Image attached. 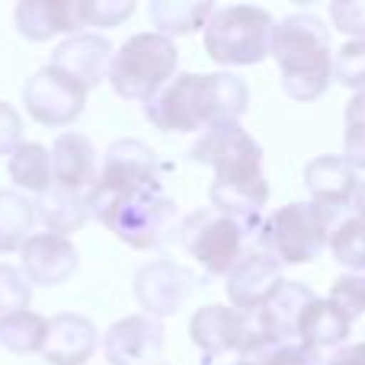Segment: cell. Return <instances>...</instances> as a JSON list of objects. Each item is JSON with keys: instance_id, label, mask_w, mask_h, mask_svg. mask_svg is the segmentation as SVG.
Wrapping results in <instances>:
<instances>
[{"instance_id": "cell-35", "label": "cell", "mask_w": 365, "mask_h": 365, "mask_svg": "<svg viewBox=\"0 0 365 365\" xmlns=\"http://www.w3.org/2000/svg\"><path fill=\"white\" fill-rule=\"evenodd\" d=\"M330 19L343 36L365 38V0H336L330 4Z\"/></svg>"}, {"instance_id": "cell-32", "label": "cell", "mask_w": 365, "mask_h": 365, "mask_svg": "<svg viewBox=\"0 0 365 365\" xmlns=\"http://www.w3.org/2000/svg\"><path fill=\"white\" fill-rule=\"evenodd\" d=\"M132 13H135L132 0H81L83 26H100V29H109V26H122Z\"/></svg>"}, {"instance_id": "cell-27", "label": "cell", "mask_w": 365, "mask_h": 365, "mask_svg": "<svg viewBox=\"0 0 365 365\" xmlns=\"http://www.w3.org/2000/svg\"><path fill=\"white\" fill-rule=\"evenodd\" d=\"M45 330H48V317L36 314L29 308L0 314V346L16 356L38 353L45 343Z\"/></svg>"}, {"instance_id": "cell-6", "label": "cell", "mask_w": 365, "mask_h": 365, "mask_svg": "<svg viewBox=\"0 0 365 365\" xmlns=\"http://www.w3.org/2000/svg\"><path fill=\"white\" fill-rule=\"evenodd\" d=\"M180 51L170 38L158 32H138L119 51H113L109 83L128 103H148L158 90H164L177 74Z\"/></svg>"}, {"instance_id": "cell-31", "label": "cell", "mask_w": 365, "mask_h": 365, "mask_svg": "<svg viewBox=\"0 0 365 365\" xmlns=\"http://www.w3.org/2000/svg\"><path fill=\"white\" fill-rule=\"evenodd\" d=\"M327 302L334 304L346 321L362 317L365 314V276H359V272H346V276H340L334 282V289H330Z\"/></svg>"}, {"instance_id": "cell-5", "label": "cell", "mask_w": 365, "mask_h": 365, "mask_svg": "<svg viewBox=\"0 0 365 365\" xmlns=\"http://www.w3.org/2000/svg\"><path fill=\"white\" fill-rule=\"evenodd\" d=\"M334 221L336 215L317 208L314 202H289L259 225L257 250L272 257L279 266H304L321 257Z\"/></svg>"}, {"instance_id": "cell-1", "label": "cell", "mask_w": 365, "mask_h": 365, "mask_svg": "<svg viewBox=\"0 0 365 365\" xmlns=\"http://www.w3.org/2000/svg\"><path fill=\"white\" fill-rule=\"evenodd\" d=\"M250 90L234 74H173L164 90L145 103V115L167 135L205 132L215 122H237L247 113Z\"/></svg>"}, {"instance_id": "cell-33", "label": "cell", "mask_w": 365, "mask_h": 365, "mask_svg": "<svg viewBox=\"0 0 365 365\" xmlns=\"http://www.w3.org/2000/svg\"><path fill=\"white\" fill-rule=\"evenodd\" d=\"M32 302V285L16 266L0 263V314L26 311Z\"/></svg>"}, {"instance_id": "cell-14", "label": "cell", "mask_w": 365, "mask_h": 365, "mask_svg": "<svg viewBox=\"0 0 365 365\" xmlns=\"http://www.w3.org/2000/svg\"><path fill=\"white\" fill-rule=\"evenodd\" d=\"M19 272L29 279V285H61L77 272V247L58 234H32L19 247Z\"/></svg>"}, {"instance_id": "cell-4", "label": "cell", "mask_w": 365, "mask_h": 365, "mask_svg": "<svg viewBox=\"0 0 365 365\" xmlns=\"http://www.w3.org/2000/svg\"><path fill=\"white\" fill-rule=\"evenodd\" d=\"M205 55L225 68H247L269 58L272 16L253 4L215 6L205 23Z\"/></svg>"}, {"instance_id": "cell-21", "label": "cell", "mask_w": 365, "mask_h": 365, "mask_svg": "<svg viewBox=\"0 0 365 365\" xmlns=\"http://www.w3.org/2000/svg\"><path fill=\"white\" fill-rule=\"evenodd\" d=\"M314 298L317 295L304 282H289V279H282V282L276 285V292L263 302V308H257V317L263 321L266 334L276 343L295 340L298 321H302L304 308H308Z\"/></svg>"}, {"instance_id": "cell-25", "label": "cell", "mask_w": 365, "mask_h": 365, "mask_svg": "<svg viewBox=\"0 0 365 365\" xmlns=\"http://www.w3.org/2000/svg\"><path fill=\"white\" fill-rule=\"evenodd\" d=\"M36 208L19 189H0V253H13L32 237Z\"/></svg>"}, {"instance_id": "cell-24", "label": "cell", "mask_w": 365, "mask_h": 365, "mask_svg": "<svg viewBox=\"0 0 365 365\" xmlns=\"http://www.w3.org/2000/svg\"><path fill=\"white\" fill-rule=\"evenodd\" d=\"M215 4H189V0H154L151 4V23L158 26V36H192L195 29H205Z\"/></svg>"}, {"instance_id": "cell-30", "label": "cell", "mask_w": 365, "mask_h": 365, "mask_svg": "<svg viewBox=\"0 0 365 365\" xmlns=\"http://www.w3.org/2000/svg\"><path fill=\"white\" fill-rule=\"evenodd\" d=\"M334 81L362 93L365 90V38L346 42L334 58Z\"/></svg>"}, {"instance_id": "cell-38", "label": "cell", "mask_w": 365, "mask_h": 365, "mask_svg": "<svg viewBox=\"0 0 365 365\" xmlns=\"http://www.w3.org/2000/svg\"><path fill=\"white\" fill-rule=\"evenodd\" d=\"M353 205H356V218H362L365 221V182H359V189H356V199H353Z\"/></svg>"}, {"instance_id": "cell-28", "label": "cell", "mask_w": 365, "mask_h": 365, "mask_svg": "<svg viewBox=\"0 0 365 365\" xmlns=\"http://www.w3.org/2000/svg\"><path fill=\"white\" fill-rule=\"evenodd\" d=\"M327 247L334 250V259L353 272H365V221L356 215H343L330 227Z\"/></svg>"}, {"instance_id": "cell-13", "label": "cell", "mask_w": 365, "mask_h": 365, "mask_svg": "<svg viewBox=\"0 0 365 365\" xmlns=\"http://www.w3.org/2000/svg\"><path fill=\"white\" fill-rule=\"evenodd\" d=\"M109 64H113V42L100 32H77L51 51L48 68L61 71L77 87L93 90L103 77H109Z\"/></svg>"}, {"instance_id": "cell-39", "label": "cell", "mask_w": 365, "mask_h": 365, "mask_svg": "<svg viewBox=\"0 0 365 365\" xmlns=\"http://www.w3.org/2000/svg\"><path fill=\"white\" fill-rule=\"evenodd\" d=\"M231 365H257V362H240V359H237V362H231Z\"/></svg>"}, {"instance_id": "cell-3", "label": "cell", "mask_w": 365, "mask_h": 365, "mask_svg": "<svg viewBox=\"0 0 365 365\" xmlns=\"http://www.w3.org/2000/svg\"><path fill=\"white\" fill-rule=\"evenodd\" d=\"M87 212L100 225H106L119 240L135 250H158L177 234L180 215L177 202L164 195V189H145L132 195H106L90 189Z\"/></svg>"}, {"instance_id": "cell-20", "label": "cell", "mask_w": 365, "mask_h": 365, "mask_svg": "<svg viewBox=\"0 0 365 365\" xmlns=\"http://www.w3.org/2000/svg\"><path fill=\"white\" fill-rule=\"evenodd\" d=\"M304 186H308L311 202L317 208L340 218L343 208L353 205L359 177L343 158H314L304 167Z\"/></svg>"}, {"instance_id": "cell-23", "label": "cell", "mask_w": 365, "mask_h": 365, "mask_svg": "<svg viewBox=\"0 0 365 365\" xmlns=\"http://www.w3.org/2000/svg\"><path fill=\"white\" fill-rule=\"evenodd\" d=\"M32 208H36V218L48 227V234H58V237H68V234L81 231L90 218L87 195L68 192V189H58V186H48L42 195H36Z\"/></svg>"}, {"instance_id": "cell-15", "label": "cell", "mask_w": 365, "mask_h": 365, "mask_svg": "<svg viewBox=\"0 0 365 365\" xmlns=\"http://www.w3.org/2000/svg\"><path fill=\"white\" fill-rule=\"evenodd\" d=\"M48 160H51V186L81 195H87L93 189L100 167H96V148L87 135L81 132L58 135L48 151Z\"/></svg>"}, {"instance_id": "cell-19", "label": "cell", "mask_w": 365, "mask_h": 365, "mask_svg": "<svg viewBox=\"0 0 365 365\" xmlns=\"http://www.w3.org/2000/svg\"><path fill=\"white\" fill-rule=\"evenodd\" d=\"M189 340L202 349V356L215 359V356L240 353V340H244V311L231 308V304H205L192 314L189 321Z\"/></svg>"}, {"instance_id": "cell-9", "label": "cell", "mask_w": 365, "mask_h": 365, "mask_svg": "<svg viewBox=\"0 0 365 365\" xmlns=\"http://www.w3.org/2000/svg\"><path fill=\"white\" fill-rule=\"evenodd\" d=\"M26 113L45 128H64L81 119L87 90L77 87L71 77H64L55 68H38L23 87Z\"/></svg>"}, {"instance_id": "cell-17", "label": "cell", "mask_w": 365, "mask_h": 365, "mask_svg": "<svg viewBox=\"0 0 365 365\" xmlns=\"http://www.w3.org/2000/svg\"><path fill=\"white\" fill-rule=\"evenodd\" d=\"M100 334H96L93 321L83 314H55L45 330L42 343V359L48 365H83L93 359Z\"/></svg>"}, {"instance_id": "cell-18", "label": "cell", "mask_w": 365, "mask_h": 365, "mask_svg": "<svg viewBox=\"0 0 365 365\" xmlns=\"http://www.w3.org/2000/svg\"><path fill=\"white\" fill-rule=\"evenodd\" d=\"M16 29L29 42H48L55 36L83 32L81 0H23L16 4Z\"/></svg>"}, {"instance_id": "cell-8", "label": "cell", "mask_w": 365, "mask_h": 365, "mask_svg": "<svg viewBox=\"0 0 365 365\" xmlns=\"http://www.w3.org/2000/svg\"><path fill=\"white\" fill-rule=\"evenodd\" d=\"M189 158L215 170V180H250L263 177V148L240 122H215L192 145Z\"/></svg>"}, {"instance_id": "cell-7", "label": "cell", "mask_w": 365, "mask_h": 365, "mask_svg": "<svg viewBox=\"0 0 365 365\" xmlns=\"http://www.w3.org/2000/svg\"><path fill=\"white\" fill-rule=\"evenodd\" d=\"M177 237L208 276H227L247 253L244 247L250 234L244 231V225L205 208L182 221L177 227Z\"/></svg>"}, {"instance_id": "cell-16", "label": "cell", "mask_w": 365, "mask_h": 365, "mask_svg": "<svg viewBox=\"0 0 365 365\" xmlns=\"http://www.w3.org/2000/svg\"><path fill=\"white\" fill-rule=\"evenodd\" d=\"M282 282V266L272 257H266L263 250H247L237 259L231 272H227V298L231 308L237 311H257L263 308V302L276 292V285Z\"/></svg>"}, {"instance_id": "cell-22", "label": "cell", "mask_w": 365, "mask_h": 365, "mask_svg": "<svg viewBox=\"0 0 365 365\" xmlns=\"http://www.w3.org/2000/svg\"><path fill=\"white\" fill-rule=\"evenodd\" d=\"M349 330H353V321H346L327 298H314V302L304 308L302 321H298L295 340L308 343L317 353H324V349H340L343 343H346Z\"/></svg>"}, {"instance_id": "cell-2", "label": "cell", "mask_w": 365, "mask_h": 365, "mask_svg": "<svg viewBox=\"0 0 365 365\" xmlns=\"http://www.w3.org/2000/svg\"><path fill=\"white\" fill-rule=\"evenodd\" d=\"M330 36L321 16L295 13L282 23H272L269 55L282 71V87L292 100L311 103L327 93L334 81V55Z\"/></svg>"}, {"instance_id": "cell-12", "label": "cell", "mask_w": 365, "mask_h": 365, "mask_svg": "<svg viewBox=\"0 0 365 365\" xmlns=\"http://www.w3.org/2000/svg\"><path fill=\"white\" fill-rule=\"evenodd\" d=\"M103 353L109 365H160L164 324L148 314L122 317L103 336Z\"/></svg>"}, {"instance_id": "cell-26", "label": "cell", "mask_w": 365, "mask_h": 365, "mask_svg": "<svg viewBox=\"0 0 365 365\" xmlns=\"http://www.w3.org/2000/svg\"><path fill=\"white\" fill-rule=\"evenodd\" d=\"M10 180L16 182L26 192L42 195L51 186V160H48V148L36 145V141H23L16 151L6 160Z\"/></svg>"}, {"instance_id": "cell-10", "label": "cell", "mask_w": 365, "mask_h": 365, "mask_svg": "<svg viewBox=\"0 0 365 365\" xmlns=\"http://www.w3.org/2000/svg\"><path fill=\"white\" fill-rule=\"evenodd\" d=\"M158 158L138 138H122L103 158V167L96 173L93 189L106 195H132L145 189H158Z\"/></svg>"}, {"instance_id": "cell-40", "label": "cell", "mask_w": 365, "mask_h": 365, "mask_svg": "<svg viewBox=\"0 0 365 365\" xmlns=\"http://www.w3.org/2000/svg\"><path fill=\"white\" fill-rule=\"evenodd\" d=\"M362 93H365V90H362Z\"/></svg>"}, {"instance_id": "cell-37", "label": "cell", "mask_w": 365, "mask_h": 365, "mask_svg": "<svg viewBox=\"0 0 365 365\" xmlns=\"http://www.w3.org/2000/svg\"><path fill=\"white\" fill-rule=\"evenodd\" d=\"M327 365H365V343H353V346H340L327 359Z\"/></svg>"}, {"instance_id": "cell-34", "label": "cell", "mask_w": 365, "mask_h": 365, "mask_svg": "<svg viewBox=\"0 0 365 365\" xmlns=\"http://www.w3.org/2000/svg\"><path fill=\"white\" fill-rule=\"evenodd\" d=\"M257 365H327L324 353H317L314 346L302 340H285L279 346H272L269 353H263Z\"/></svg>"}, {"instance_id": "cell-11", "label": "cell", "mask_w": 365, "mask_h": 365, "mask_svg": "<svg viewBox=\"0 0 365 365\" xmlns=\"http://www.w3.org/2000/svg\"><path fill=\"white\" fill-rule=\"evenodd\" d=\"M195 279L186 266L173 263V259H154L145 263L135 272V298L145 308L148 317H170L186 304L192 295Z\"/></svg>"}, {"instance_id": "cell-29", "label": "cell", "mask_w": 365, "mask_h": 365, "mask_svg": "<svg viewBox=\"0 0 365 365\" xmlns=\"http://www.w3.org/2000/svg\"><path fill=\"white\" fill-rule=\"evenodd\" d=\"M343 160L353 170H365V93H356L346 106V135H343Z\"/></svg>"}, {"instance_id": "cell-36", "label": "cell", "mask_w": 365, "mask_h": 365, "mask_svg": "<svg viewBox=\"0 0 365 365\" xmlns=\"http://www.w3.org/2000/svg\"><path fill=\"white\" fill-rule=\"evenodd\" d=\"M23 145V119L10 103L0 100V158H10Z\"/></svg>"}]
</instances>
